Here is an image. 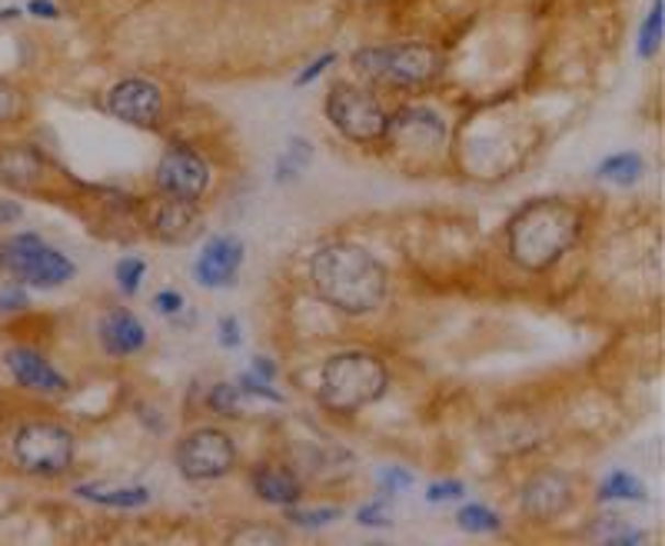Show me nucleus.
Returning <instances> with one entry per match:
<instances>
[{"label": "nucleus", "mask_w": 665, "mask_h": 546, "mask_svg": "<svg viewBox=\"0 0 665 546\" xmlns=\"http://www.w3.org/2000/svg\"><path fill=\"white\" fill-rule=\"evenodd\" d=\"M253 493L270 503V506H296L303 500V483L293 470L280 467V464H260L250 473Z\"/></svg>", "instance_id": "obj_17"}, {"label": "nucleus", "mask_w": 665, "mask_h": 546, "mask_svg": "<svg viewBox=\"0 0 665 546\" xmlns=\"http://www.w3.org/2000/svg\"><path fill=\"white\" fill-rule=\"evenodd\" d=\"M24 114H27L24 93H21L14 83L0 80V124H14V121H21Z\"/></svg>", "instance_id": "obj_27"}, {"label": "nucleus", "mask_w": 665, "mask_h": 546, "mask_svg": "<svg viewBox=\"0 0 665 546\" xmlns=\"http://www.w3.org/2000/svg\"><path fill=\"white\" fill-rule=\"evenodd\" d=\"M240 264H244V244L237 237H213L200 250V260H196L193 274H196V283L216 290V287L234 283Z\"/></svg>", "instance_id": "obj_14"}, {"label": "nucleus", "mask_w": 665, "mask_h": 546, "mask_svg": "<svg viewBox=\"0 0 665 546\" xmlns=\"http://www.w3.org/2000/svg\"><path fill=\"white\" fill-rule=\"evenodd\" d=\"M457 520H460V526H463L466 533H496V530L503 526L499 513L489 510V506H483V503H466Z\"/></svg>", "instance_id": "obj_25"}, {"label": "nucleus", "mask_w": 665, "mask_h": 546, "mask_svg": "<svg viewBox=\"0 0 665 546\" xmlns=\"http://www.w3.org/2000/svg\"><path fill=\"white\" fill-rule=\"evenodd\" d=\"M210 410L213 413H219V416H237L240 413V387H234V383H216L213 390H210Z\"/></svg>", "instance_id": "obj_28"}, {"label": "nucleus", "mask_w": 665, "mask_h": 546, "mask_svg": "<svg viewBox=\"0 0 665 546\" xmlns=\"http://www.w3.org/2000/svg\"><path fill=\"white\" fill-rule=\"evenodd\" d=\"M177 467H180L183 480H190V483H206V480L227 477L237 467L234 436L216 430V426L190 430L177 444Z\"/></svg>", "instance_id": "obj_8"}, {"label": "nucleus", "mask_w": 665, "mask_h": 546, "mask_svg": "<svg viewBox=\"0 0 665 546\" xmlns=\"http://www.w3.org/2000/svg\"><path fill=\"white\" fill-rule=\"evenodd\" d=\"M642 174H645V160H642V154H635V151L612 154V157L602 160L599 170H596L599 180H609V183H616V187H632V183L642 180Z\"/></svg>", "instance_id": "obj_20"}, {"label": "nucleus", "mask_w": 665, "mask_h": 546, "mask_svg": "<svg viewBox=\"0 0 665 546\" xmlns=\"http://www.w3.org/2000/svg\"><path fill=\"white\" fill-rule=\"evenodd\" d=\"M357 520H360L363 526H390V510H386L383 500H376V503L360 506V510H357Z\"/></svg>", "instance_id": "obj_33"}, {"label": "nucleus", "mask_w": 665, "mask_h": 546, "mask_svg": "<svg viewBox=\"0 0 665 546\" xmlns=\"http://www.w3.org/2000/svg\"><path fill=\"white\" fill-rule=\"evenodd\" d=\"M4 364H8V370L14 374V380L24 387V390H34V393H44V397H60V393H67V377L47 360V357H41L37 350H31V347H14V350H8L4 354Z\"/></svg>", "instance_id": "obj_13"}, {"label": "nucleus", "mask_w": 665, "mask_h": 546, "mask_svg": "<svg viewBox=\"0 0 665 546\" xmlns=\"http://www.w3.org/2000/svg\"><path fill=\"white\" fill-rule=\"evenodd\" d=\"M180 307H183V293H177V290H160V293L154 297V310L164 313V316L177 313Z\"/></svg>", "instance_id": "obj_36"}, {"label": "nucleus", "mask_w": 665, "mask_h": 546, "mask_svg": "<svg viewBox=\"0 0 665 546\" xmlns=\"http://www.w3.org/2000/svg\"><path fill=\"white\" fill-rule=\"evenodd\" d=\"M74 450H77L74 433L60 423H50V420L24 423L14 433V447H11L18 470L27 477H41V480L67 473L74 464Z\"/></svg>", "instance_id": "obj_5"}, {"label": "nucleus", "mask_w": 665, "mask_h": 546, "mask_svg": "<svg viewBox=\"0 0 665 546\" xmlns=\"http://www.w3.org/2000/svg\"><path fill=\"white\" fill-rule=\"evenodd\" d=\"M380 487H383L386 493L406 490V487H413V473H406V470H399V467H386V470H380Z\"/></svg>", "instance_id": "obj_34"}, {"label": "nucleus", "mask_w": 665, "mask_h": 546, "mask_svg": "<svg viewBox=\"0 0 665 546\" xmlns=\"http://www.w3.org/2000/svg\"><path fill=\"white\" fill-rule=\"evenodd\" d=\"M286 510V520L293 526H306V530H316V526H326V523H337L343 516V506H319V510H293V506H283Z\"/></svg>", "instance_id": "obj_26"}, {"label": "nucleus", "mask_w": 665, "mask_h": 546, "mask_svg": "<svg viewBox=\"0 0 665 546\" xmlns=\"http://www.w3.org/2000/svg\"><path fill=\"white\" fill-rule=\"evenodd\" d=\"M583 231V213L556 197L526 203L509 224V254L522 270H545L556 264Z\"/></svg>", "instance_id": "obj_2"}, {"label": "nucleus", "mask_w": 665, "mask_h": 546, "mask_svg": "<svg viewBox=\"0 0 665 546\" xmlns=\"http://www.w3.org/2000/svg\"><path fill=\"white\" fill-rule=\"evenodd\" d=\"M47 177V160L37 147L31 144H8L0 147V183L18 190V193H34L41 190Z\"/></svg>", "instance_id": "obj_15"}, {"label": "nucleus", "mask_w": 665, "mask_h": 546, "mask_svg": "<svg viewBox=\"0 0 665 546\" xmlns=\"http://www.w3.org/2000/svg\"><path fill=\"white\" fill-rule=\"evenodd\" d=\"M147 277V264L140 260V257H124L121 264H117V283H121V290L127 293V297H134L137 290H140V280Z\"/></svg>", "instance_id": "obj_29"}, {"label": "nucleus", "mask_w": 665, "mask_h": 546, "mask_svg": "<svg viewBox=\"0 0 665 546\" xmlns=\"http://www.w3.org/2000/svg\"><path fill=\"white\" fill-rule=\"evenodd\" d=\"M27 11H31L34 18H47V21H54V18L60 14V11L50 4V0H31V8H27Z\"/></svg>", "instance_id": "obj_40"}, {"label": "nucleus", "mask_w": 665, "mask_h": 546, "mask_svg": "<svg viewBox=\"0 0 665 546\" xmlns=\"http://www.w3.org/2000/svg\"><path fill=\"white\" fill-rule=\"evenodd\" d=\"M103 107H106L110 118H117L124 124L157 127L160 114H164V93H160V87L154 80L131 77V80H121V83L110 87Z\"/></svg>", "instance_id": "obj_9"}, {"label": "nucleus", "mask_w": 665, "mask_h": 546, "mask_svg": "<svg viewBox=\"0 0 665 546\" xmlns=\"http://www.w3.org/2000/svg\"><path fill=\"white\" fill-rule=\"evenodd\" d=\"M599 500H632V503H645V487L625 473V470H612L602 487H599Z\"/></svg>", "instance_id": "obj_22"}, {"label": "nucleus", "mask_w": 665, "mask_h": 546, "mask_svg": "<svg viewBox=\"0 0 665 546\" xmlns=\"http://www.w3.org/2000/svg\"><path fill=\"white\" fill-rule=\"evenodd\" d=\"M216 331H219V347H227V350H237V347L244 344L237 316H219V320H216Z\"/></svg>", "instance_id": "obj_32"}, {"label": "nucleus", "mask_w": 665, "mask_h": 546, "mask_svg": "<svg viewBox=\"0 0 665 546\" xmlns=\"http://www.w3.org/2000/svg\"><path fill=\"white\" fill-rule=\"evenodd\" d=\"M329 64H337V54H323L319 60H313V64H309V67H306V70H303V74H300V77H296L293 83H296V87H306V83H313V80H316V77H319V74H323V70H326Z\"/></svg>", "instance_id": "obj_35"}, {"label": "nucleus", "mask_w": 665, "mask_h": 546, "mask_svg": "<svg viewBox=\"0 0 665 546\" xmlns=\"http://www.w3.org/2000/svg\"><path fill=\"white\" fill-rule=\"evenodd\" d=\"M662 24H665V0H655L645 24H642V34H639V57H655L658 54V44H662Z\"/></svg>", "instance_id": "obj_24"}, {"label": "nucleus", "mask_w": 665, "mask_h": 546, "mask_svg": "<svg viewBox=\"0 0 665 546\" xmlns=\"http://www.w3.org/2000/svg\"><path fill=\"white\" fill-rule=\"evenodd\" d=\"M309 280L323 303L347 316L373 313L390 290L386 267L357 244H326L309 260Z\"/></svg>", "instance_id": "obj_1"}, {"label": "nucleus", "mask_w": 665, "mask_h": 546, "mask_svg": "<svg viewBox=\"0 0 665 546\" xmlns=\"http://www.w3.org/2000/svg\"><path fill=\"white\" fill-rule=\"evenodd\" d=\"M24 307H27L24 290H8V293H0V313H4V310H24Z\"/></svg>", "instance_id": "obj_39"}, {"label": "nucleus", "mask_w": 665, "mask_h": 546, "mask_svg": "<svg viewBox=\"0 0 665 546\" xmlns=\"http://www.w3.org/2000/svg\"><path fill=\"white\" fill-rule=\"evenodd\" d=\"M24 207L18 200H0V227H11L14 221H21Z\"/></svg>", "instance_id": "obj_38"}, {"label": "nucleus", "mask_w": 665, "mask_h": 546, "mask_svg": "<svg viewBox=\"0 0 665 546\" xmlns=\"http://www.w3.org/2000/svg\"><path fill=\"white\" fill-rule=\"evenodd\" d=\"M386 137L409 151H439L447 144V121L429 107H403L390 118Z\"/></svg>", "instance_id": "obj_12"}, {"label": "nucleus", "mask_w": 665, "mask_h": 546, "mask_svg": "<svg viewBox=\"0 0 665 546\" xmlns=\"http://www.w3.org/2000/svg\"><path fill=\"white\" fill-rule=\"evenodd\" d=\"M193 224H196V213H193V203H190V200H173V197H167V200L157 207V213H154V234H157L160 241H167V244L187 241L190 231H193Z\"/></svg>", "instance_id": "obj_18"}, {"label": "nucleus", "mask_w": 665, "mask_h": 546, "mask_svg": "<svg viewBox=\"0 0 665 546\" xmlns=\"http://www.w3.org/2000/svg\"><path fill=\"white\" fill-rule=\"evenodd\" d=\"M353 67L390 87H422L442 74V54L426 44H383L357 51Z\"/></svg>", "instance_id": "obj_4"}, {"label": "nucleus", "mask_w": 665, "mask_h": 546, "mask_svg": "<svg viewBox=\"0 0 665 546\" xmlns=\"http://www.w3.org/2000/svg\"><path fill=\"white\" fill-rule=\"evenodd\" d=\"M309 160H313V144L303 141V137H290L286 151H283L280 160H277V180H280V183H293V180L306 170Z\"/></svg>", "instance_id": "obj_21"}, {"label": "nucleus", "mask_w": 665, "mask_h": 546, "mask_svg": "<svg viewBox=\"0 0 665 546\" xmlns=\"http://www.w3.org/2000/svg\"><path fill=\"white\" fill-rule=\"evenodd\" d=\"M253 374L273 383V377H277V364H270V357H253Z\"/></svg>", "instance_id": "obj_41"}, {"label": "nucleus", "mask_w": 665, "mask_h": 546, "mask_svg": "<svg viewBox=\"0 0 665 546\" xmlns=\"http://www.w3.org/2000/svg\"><path fill=\"white\" fill-rule=\"evenodd\" d=\"M210 187V167L206 160L190 147H170L157 164V190L173 200L196 203Z\"/></svg>", "instance_id": "obj_10"}, {"label": "nucleus", "mask_w": 665, "mask_h": 546, "mask_svg": "<svg viewBox=\"0 0 665 546\" xmlns=\"http://www.w3.org/2000/svg\"><path fill=\"white\" fill-rule=\"evenodd\" d=\"M97 337H100V347L110 357H131V354H140L147 347L144 323L131 310H124V307H114V310H106L100 316Z\"/></svg>", "instance_id": "obj_16"}, {"label": "nucleus", "mask_w": 665, "mask_h": 546, "mask_svg": "<svg viewBox=\"0 0 665 546\" xmlns=\"http://www.w3.org/2000/svg\"><path fill=\"white\" fill-rule=\"evenodd\" d=\"M576 500V487L563 470H539L522 483L519 506L532 523H552L560 520Z\"/></svg>", "instance_id": "obj_11"}, {"label": "nucleus", "mask_w": 665, "mask_h": 546, "mask_svg": "<svg viewBox=\"0 0 665 546\" xmlns=\"http://www.w3.org/2000/svg\"><path fill=\"white\" fill-rule=\"evenodd\" d=\"M80 500L110 506V510H137L150 503V490L147 487H106V483H83L74 490Z\"/></svg>", "instance_id": "obj_19"}, {"label": "nucleus", "mask_w": 665, "mask_h": 546, "mask_svg": "<svg viewBox=\"0 0 665 546\" xmlns=\"http://www.w3.org/2000/svg\"><path fill=\"white\" fill-rule=\"evenodd\" d=\"M326 118L347 141L353 144H380L386 141L390 114L383 111V103L367 93L363 87L353 83H337L326 97Z\"/></svg>", "instance_id": "obj_7"}, {"label": "nucleus", "mask_w": 665, "mask_h": 546, "mask_svg": "<svg viewBox=\"0 0 665 546\" xmlns=\"http://www.w3.org/2000/svg\"><path fill=\"white\" fill-rule=\"evenodd\" d=\"M463 493H466V487L460 480H439V483H429L426 500L429 503H447V500H460Z\"/></svg>", "instance_id": "obj_31"}, {"label": "nucleus", "mask_w": 665, "mask_h": 546, "mask_svg": "<svg viewBox=\"0 0 665 546\" xmlns=\"http://www.w3.org/2000/svg\"><path fill=\"white\" fill-rule=\"evenodd\" d=\"M386 387H390V370L376 354L347 350L323 364L319 406L329 413H360L363 406L383 400Z\"/></svg>", "instance_id": "obj_3"}, {"label": "nucleus", "mask_w": 665, "mask_h": 546, "mask_svg": "<svg viewBox=\"0 0 665 546\" xmlns=\"http://www.w3.org/2000/svg\"><path fill=\"white\" fill-rule=\"evenodd\" d=\"M240 393H250V397H260V400H270V403H283V393L270 387V380L257 377V374H244L240 380Z\"/></svg>", "instance_id": "obj_30"}, {"label": "nucleus", "mask_w": 665, "mask_h": 546, "mask_svg": "<svg viewBox=\"0 0 665 546\" xmlns=\"http://www.w3.org/2000/svg\"><path fill=\"white\" fill-rule=\"evenodd\" d=\"M260 539H267V543H283L286 536H283L280 530H244V533L234 536V543H260Z\"/></svg>", "instance_id": "obj_37"}, {"label": "nucleus", "mask_w": 665, "mask_h": 546, "mask_svg": "<svg viewBox=\"0 0 665 546\" xmlns=\"http://www.w3.org/2000/svg\"><path fill=\"white\" fill-rule=\"evenodd\" d=\"M0 267L14 280L41 290H54L77 274L74 260L50 247L41 234H14L11 241L0 244Z\"/></svg>", "instance_id": "obj_6"}, {"label": "nucleus", "mask_w": 665, "mask_h": 546, "mask_svg": "<svg viewBox=\"0 0 665 546\" xmlns=\"http://www.w3.org/2000/svg\"><path fill=\"white\" fill-rule=\"evenodd\" d=\"M599 543H609V546H629V543H639L642 539V530H632L625 520L619 516H599L589 530Z\"/></svg>", "instance_id": "obj_23"}]
</instances>
